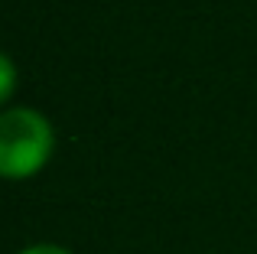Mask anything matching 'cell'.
Masks as SVG:
<instances>
[{"label": "cell", "mask_w": 257, "mask_h": 254, "mask_svg": "<svg viewBox=\"0 0 257 254\" xmlns=\"http://www.w3.org/2000/svg\"><path fill=\"white\" fill-rule=\"evenodd\" d=\"M56 127L36 108L0 111V179H30L49 163Z\"/></svg>", "instance_id": "obj_1"}, {"label": "cell", "mask_w": 257, "mask_h": 254, "mask_svg": "<svg viewBox=\"0 0 257 254\" xmlns=\"http://www.w3.org/2000/svg\"><path fill=\"white\" fill-rule=\"evenodd\" d=\"M17 254H75V251L62 248V244H52V241H39V244H26V248H20Z\"/></svg>", "instance_id": "obj_3"}, {"label": "cell", "mask_w": 257, "mask_h": 254, "mask_svg": "<svg viewBox=\"0 0 257 254\" xmlns=\"http://www.w3.org/2000/svg\"><path fill=\"white\" fill-rule=\"evenodd\" d=\"M13 88H17V65L0 49V108H4V101L13 95Z\"/></svg>", "instance_id": "obj_2"}]
</instances>
